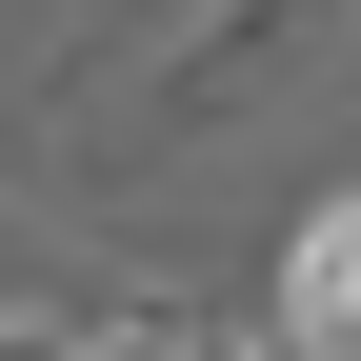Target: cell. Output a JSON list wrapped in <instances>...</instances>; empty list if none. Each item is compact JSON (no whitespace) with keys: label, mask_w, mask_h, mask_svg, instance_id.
<instances>
[{"label":"cell","mask_w":361,"mask_h":361,"mask_svg":"<svg viewBox=\"0 0 361 361\" xmlns=\"http://www.w3.org/2000/svg\"><path fill=\"white\" fill-rule=\"evenodd\" d=\"M141 341H161V361H281V341H261V322H201V301H161Z\"/></svg>","instance_id":"3"},{"label":"cell","mask_w":361,"mask_h":361,"mask_svg":"<svg viewBox=\"0 0 361 361\" xmlns=\"http://www.w3.org/2000/svg\"><path fill=\"white\" fill-rule=\"evenodd\" d=\"M301 61H322V0H201V20H161V40H141L121 121H141V161H161V141H221V121H261Z\"/></svg>","instance_id":"1"},{"label":"cell","mask_w":361,"mask_h":361,"mask_svg":"<svg viewBox=\"0 0 361 361\" xmlns=\"http://www.w3.org/2000/svg\"><path fill=\"white\" fill-rule=\"evenodd\" d=\"M281 361H361V180H322V201L281 221V322H261Z\"/></svg>","instance_id":"2"}]
</instances>
